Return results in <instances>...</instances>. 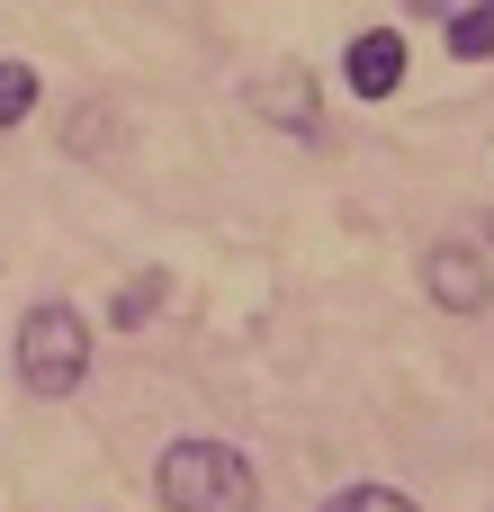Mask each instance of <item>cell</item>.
Segmentation results:
<instances>
[{"mask_svg":"<svg viewBox=\"0 0 494 512\" xmlns=\"http://www.w3.org/2000/svg\"><path fill=\"white\" fill-rule=\"evenodd\" d=\"M18 387L36 396V405H63V396H81V378H90V360H99V342H90V315L72 306V297H36L27 315H18Z\"/></svg>","mask_w":494,"mask_h":512,"instance_id":"cell-2","label":"cell"},{"mask_svg":"<svg viewBox=\"0 0 494 512\" xmlns=\"http://www.w3.org/2000/svg\"><path fill=\"white\" fill-rule=\"evenodd\" d=\"M405 63H414V36H405V27H360V36L342 45V90H351L360 108H387V99L405 90Z\"/></svg>","mask_w":494,"mask_h":512,"instance_id":"cell-5","label":"cell"},{"mask_svg":"<svg viewBox=\"0 0 494 512\" xmlns=\"http://www.w3.org/2000/svg\"><path fill=\"white\" fill-rule=\"evenodd\" d=\"M423 297L441 315H486L494 306V252H477V234H441L423 252Z\"/></svg>","mask_w":494,"mask_h":512,"instance_id":"cell-4","label":"cell"},{"mask_svg":"<svg viewBox=\"0 0 494 512\" xmlns=\"http://www.w3.org/2000/svg\"><path fill=\"white\" fill-rule=\"evenodd\" d=\"M477 252H494V207H486V225H477Z\"/></svg>","mask_w":494,"mask_h":512,"instance_id":"cell-12","label":"cell"},{"mask_svg":"<svg viewBox=\"0 0 494 512\" xmlns=\"http://www.w3.org/2000/svg\"><path fill=\"white\" fill-rule=\"evenodd\" d=\"M54 144H63L72 162H108V153L126 144V108H117L108 90H90V99H72V108H63V126H54Z\"/></svg>","mask_w":494,"mask_h":512,"instance_id":"cell-6","label":"cell"},{"mask_svg":"<svg viewBox=\"0 0 494 512\" xmlns=\"http://www.w3.org/2000/svg\"><path fill=\"white\" fill-rule=\"evenodd\" d=\"M315 512H423V504H414L405 486H378V477H360V486H333Z\"/></svg>","mask_w":494,"mask_h":512,"instance_id":"cell-10","label":"cell"},{"mask_svg":"<svg viewBox=\"0 0 494 512\" xmlns=\"http://www.w3.org/2000/svg\"><path fill=\"white\" fill-rule=\"evenodd\" d=\"M405 9H414V18H450L459 0H405Z\"/></svg>","mask_w":494,"mask_h":512,"instance_id":"cell-11","label":"cell"},{"mask_svg":"<svg viewBox=\"0 0 494 512\" xmlns=\"http://www.w3.org/2000/svg\"><path fill=\"white\" fill-rule=\"evenodd\" d=\"M441 45H450L459 63H494V0H459V9L441 18Z\"/></svg>","mask_w":494,"mask_h":512,"instance_id":"cell-9","label":"cell"},{"mask_svg":"<svg viewBox=\"0 0 494 512\" xmlns=\"http://www.w3.org/2000/svg\"><path fill=\"white\" fill-rule=\"evenodd\" d=\"M486 512H494V504H486Z\"/></svg>","mask_w":494,"mask_h":512,"instance_id":"cell-13","label":"cell"},{"mask_svg":"<svg viewBox=\"0 0 494 512\" xmlns=\"http://www.w3.org/2000/svg\"><path fill=\"white\" fill-rule=\"evenodd\" d=\"M36 108H45V72L27 54H0V135H18Z\"/></svg>","mask_w":494,"mask_h":512,"instance_id":"cell-8","label":"cell"},{"mask_svg":"<svg viewBox=\"0 0 494 512\" xmlns=\"http://www.w3.org/2000/svg\"><path fill=\"white\" fill-rule=\"evenodd\" d=\"M153 504L162 512H261V468L234 441L189 432L153 459Z\"/></svg>","mask_w":494,"mask_h":512,"instance_id":"cell-1","label":"cell"},{"mask_svg":"<svg viewBox=\"0 0 494 512\" xmlns=\"http://www.w3.org/2000/svg\"><path fill=\"white\" fill-rule=\"evenodd\" d=\"M162 306H171V270H162V261H144V270H126V279L108 288V333H144Z\"/></svg>","mask_w":494,"mask_h":512,"instance_id":"cell-7","label":"cell"},{"mask_svg":"<svg viewBox=\"0 0 494 512\" xmlns=\"http://www.w3.org/2000/svg\"><path fill=\"white\" fill-rule=\"evenodd\" d=\"M243 108H252L261 126H279L288 144H315V135H324V81H315L306 63H270V72H252V81H243Z\"/></svg>","mask_w":494,"mask_h":512,"instance_id":"cell-3","label":"cell"}]
</instances>
